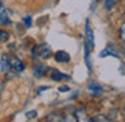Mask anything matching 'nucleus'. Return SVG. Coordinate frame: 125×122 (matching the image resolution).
<instances>
[{"label":"nucleus","mask_w":125,"mask_h":122,"mask_svg":"<svg viewBox=\"0 0 125 122\" xmlns=\"http://www.w3.org/2000/svg\"><path fill=\"white\" fill-rule=\"evenodd\" d=\"M32 52L38 59H47V58L51 55V48H50L49 44L42 43V44H39V46H36Z\"/></svg>","instance_id":"f257e3e1"},{"label":"nucleus","mask_w":125,"mask_h":122,"mask_svg":"<svg viewBox=\"0 0 125 122\" xmlns=\"http://www.w3.org/2000/svg\"><path fill=\"white\" fill-rule=\"evenodd\" d=\"M87 91L93 97H98V95L104 94V87L101 84H98L97 82H92V83L87 84Z\"/></svg>","instance_id":"f03ea898"},{"label":"nucleus","mask_w":125,"mask_h":122,"mask_svg":"<svg viewBox=\"0 0 125 122\" xmlns=\"http://www.w3.org/2000/svg\"><path fill=\"white\" fill-rule=\"evenodd\" d=\"M85 34H86V43L89 44V47H94V34H93V30L90 27L89 20H86V27H85Z\"/></svg>","instance_id":"7ed1b4c3"},{"label":"nucleus","mask_w":125,"mask_h":122,"mask_svg":"<svg viewBox=\"0 0 125 122\" xmlns=\"http://www.w3.org/2000/svg\"><path fill=\"white\" fill-rule=\"evenodd\" d=\"M11 70L15 73H23L24 71V63L18 58H11Z\"/></svg>","instance_id":"20e7f679"},{"label":"nucleus","mask_w":125,"mask_h":122,"mask_svg":"<svg viewBox=\"0 0 125 122\" xmlns=\"http://www.w3.org/2000/svg\"><path fill=\"white\" fill-rule=\"evenodd\" d=\"M0 67H1V71L3 73H7V71L11 70V58L8 55L4 54L1 56V60H0Z\"/></svg>","instance_id":"39448f33"},{"label":"nucleus","mask_w":125,"mask_h":122,"mask_svg":"<svg viewBox=\"0 0 125 122\" xmlns=\"http://www.w3.org/2000/svg\"><path fill=\"white\" fill-rule=\"evenodd\" d=\"M55 60L59 63H69L70 62V55L66 51H57L55 52Z\"/></svg>","instance_id":"423d86ee"},{"label":"nucleus","mask_w":125,"mask_h":122,"mask_svg":"<svg viewBox=\"0 0 125 122\" xmlns=\"http://www.w3.org/2000/svg\"><path fill=\"white\" fill-rule=\"evenodd\" d=\"M108 55H112V56L118 58V54H117L116 48H114L113 46H110V44H109V46L106 47L105 50H104V51L100 52V58H105V56H108Z\"/></svg>","instance_id":"0eeeda50"},{"label":"nucleus","mask_w":125,"mask_h":122,"mask_svg":"<svg viewBox=\"0 0 125 122\" xmlns=\"http://www.w3.org/2000/svg\"><path fill=\"white\" fill-rule=\"evenodd\" d=\"M46 70H47V67L44 65H42V63H35V65H34V75L35 76L44 75Z\"/></svg>","instance_id":"6e6552de"},{"label":"nucleus","mask_w":125,"mask_h":122,"mask_svg":"<svg viewBox=\"0 0 125 122\" xmlns=\"http://www.w3.org/2000/svg\"><path fill=\"white\" fill-rule=\"evenodd\" d=\"M50 78L52 79V81H62V79H65V78H67V75H65V74H62L61 71H58V70H52L51 71V74H50Z\"/></svg>","instance_id":"1a4fd4ad"},{"label":"nucleus","mask_w":125,"mask_h":122,"mask_svg":"<svg viewBox=\"0 0 125 122\" xmlns=\"http://www.w3.org/2000/svg\"><path fill=\"white\" fill-rule=\"evenodd\" d=\"M62 118H63V115H61L58 113H52L50 115H47L46 122H62Z\"/></svg>","instance_id":"9d476101"},{"label":"nucleus","mask_w":125,"mask_h":122,"mask_svg":"<svg viewBox=\"0 0 125 122\" xmlns=\"http://www.w3.org/2000/svg\"><path fill=\"white\" fill-rule=\"evenodd\" d=\"M75 115H77V121H78V122H92V119H90L89 117L86 115V113L82 111V110L77 111Z\"/></svg>","instance_id":"9b49d317"},{"label":"nucleus","mask_w":125,"mask_h":122,"mask_svg":"<svg viewBox=\"0 0 125 122\" xmlns=\"http://www.w3.org/2000/svg\"><path fill=\"white\" fill-rule=\"evenodd\" d=\"M11 20H10L8 15H7L6 11H0V24L4 26V24H10Z\"/></svg>","instance_id":"f8f14e48"},{"label":"nucleus","mask_w":125,"mask_h":122,"mask_svg":"<svg viewBox=\"0 0 125 122\" xmlns=\"http://www.w3.org/2000/svg\"><path fill=\"white\" fill-rule=\"evenodd\" d=\"M62 122H78V121H77V115H75V114L66 113V114H63Z\"/></svg>","instance_id":"ddd939ff"},{"label":"nucleus","mask_w":125,"mask_h":122,"mask_svg":"<svg viewBox=\"0 0 125 122\" xmlns=\"http://www.w3.org/2000/svg\"><path fill=\"white\" fill-rule=\"evenodd\" d=\"M92 122H109V118L106 115H104V114H98V115H95L92 119Z\"/></svg>","instance_id":"4468645a"},{"label":"nucleus","mask_w":125,"mask_h":122,"mask_svg":"<svg viewBox=\"0 0 125 122\" xmlns=\"http://www.w3.org/2000/svg\"><path fill=\"white\" fill-rule=\"evenodd\" d=\"M10 39V34L4 30H0V42H7Z\"/></svg>","instance_id":"2eb2a0df"},{"label":"nucleus","mask_w":125,"mask_h":122,"mask_svg":"<svg viewBox=\"0 0 125 122\" xmlns=\"http://www.w3.org/2000/svg\"><path fill=\"white\" fill-rule=\"evenodd\" d=\"M116 1H117V0H104L106 9H112V8H113L114 4H116Z\"/></svg>","instance_id":"dca6fc26"},{"label":"nucleus","mask_w":125,"mask_h":122,"mask_svg":"<svg viewBox=\"0 0 125 122\" xmlns=\"http://www.w3.org/2000/svg\"><path fill=\"white\" fill-rule=\"evenodd\" d=\"M120 38H121L122 42H125V22L121 24V27H120Z\"/></svg>","instance_id":"f3484780"},{"label":"nucleus","mask_w":125,"mask_h":122,"mask_svg":"<svg viewBox=\"0 0 125 122\" xmlns=\"http://www.w3.org/2000/svg\"><path fill=\"white\" fill-rule=\"evenodd\" d=\"M23 23H24V26L26 27H31V24H32V18L31 16H26L24 19H23Z\"/></svg>","instance_id":"a211bd4d"},{"label":"nucleus","mask_w":125,"mask_h":122,"mask_svg":"<svg viewBox=\"0 0 125 122\" xmlns=\"http://www.w3.org/2000/svg\"><path fill=\"white\" fill-rule=\"evenodd\" d=\"M26 117H27V118H34V117H36V111H35V110L28 111V113L26 114Z\"/></svg>","instance_id":"6ab92c4d"},{"label":"nucleus","mask_w":125,"mask_h":122,"mask_svg":"<svg viewBox=\"0 0 125 122\" xmlns=\"http://www.w3.org/2000/svg\"><path fill=\"white\" fill-rule=\"evenodd\" d=\"M58 90H59L61 93H67V91H70V87L69 86H59Z\"/></svg>","instance_id":"aec40b11"},{"label":"nucleus","mask_w":125,"mask_h":122,"mask_svg":"<svg viewBox=\"0 0 125 122\" xmlns=\"http://www.w3.org/2000/svg\"><path fill=\"white\" fill-rule=\"evenodd\" d=\"M3 8V3H1V0H0V9Z\"/></svg>","instance_id":"412c9836"},{"label":"nucleus","mask_w":125,"mask_h":122,"mask_svg":"<svg viewBox=\"0 0 125 122\" xmlns=\"http://www.w3.org/2000/svg\"><path fill=\"white\" fill-rule=\"evenodd\" d=\"M124 113H125V107H124Z\"/></svg>","instance_id":"4be33fe9"}]
</instances>
